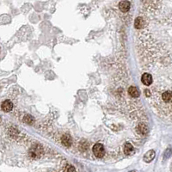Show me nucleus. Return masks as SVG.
<instances>
[{"instance_id":"7ed1b4c3","label":"nucleus","mask_w":172,"mask_h":172,"mask_svg":"<svg viewBox=\"0 0 172 172\" xmlns=\"http://www.w3.org/2000/svg\"><path fill=\"white\" fill-rule=\"evenodd\" d=\"M1 108L3 109V111H4V112H10L13 108V103L10 100H5L2 102Z\"/></svg>"},{"instance_id":"0eeeda50","label":"nucleus","mask_w":172,"mask_h":172,"mask_svg":"<svg viewBox=\"0 0 172 172\" xmlns=\"http://www.w3.org/2000/svg\"><path fill=\"white\" fill-rule=\"evenodd\" d=\"M137 130H138V132L140 133H141V134H146L148 133V127L146 125V124H144V123H140V124H139L138 125V126H137Z\"/></svg>"},{"instance_id":"1a4fd4ad","label":"nucleus","mask_w":172,"mask_h":172,"mask_svg":"<svg viewBox=\"0 0 172 172\" xmlns=\"http://www.w3.org/2000/svg\"><path fill=\"white\" fill-rule=\"evenodd\" d=\"M124 153L127 156L129 155H132L133 153V146L129 144V143H126L124 146Z\"/></svg>"},{"instance_id":"f8f14e48","label":"nucleus","mask_w":172,"mask_h":172,"mask_svg":"<svg viewBox=\"0 0 172 172\" xmlns=\"http://www.w3.org/2000/svg\"><path fill=\"white\" fill-rule=\"evenodd\" d=\"M23 122L25 123H28V124H32L34 122V119L31 115H26L23 118Z\"/></svg>"},{"instance_id":"9d476101","label":"nucleus","mask_w":172,"mask_h":172,"mask_svg":"<svg viewBox=\"0 0 172 172\" xmlns=\"http://www.w3.org/2000/svg\"><path fill=\"white\" fill-rule=\"evenodd\" d=\"M154 157H155V152H154V151H148L147 153L146 154L144 159L146 160V159H147V157H149L148 160L146 161L147 163H149V162H151V161L154 158Z\"/></svg>"},{"instance_id":"6e6552de","label":"nucleus","mask_w":172,"mask_h":172,"mask_svg":"<svg viewBox=\"0 0 172 172\" xmlns=\"http://www.w3.org/2000/svg\"><path fill=\"white\" fill-rule=\"evenodd\" d=\"M145 26V20L143 17H137L134 21V27L136 28H142Z\"/></svg>"},{"instance_id":"9b49d317","label":"nucleus","mask_w":172,"mask_h":172,"mask_svg":"<svg viewBox=\"0 0 172 172\" xmlns=\"http://www.w3.org/2000/svg\"><path fill=\"white\" fill-rule=\"evenodd\" d=\"M64 172H76V170H75V168H74L73 165H71V164H66Z\"/></svg>"},{"instance_id":"20e7f679","label":"nucleus","mask_w":172,"mask_h":172,"mask_svg":"<svg viewBox=\"0 0 172 172\" xmlns=\"http://www.w3.org/2000/svg\"><path fill=\"white\" fill-rule=\"evenodd\" d=\"M61 143L66 147H69L73 144V139L69 134H64L61 138Z\"/></svg>"},{"instance_id":"423d86ee","label":"nucleus","mask_w":172,"mask_h":172,"mask_svg":"<svg viewBox=\"0 0 172 172\" xmlns=\"http://www.w3.org/2000/svg\"><path fill=\"white\" fill-rule=\"evenodd\" d=\"M128 93L129 95L132 97H139L140 95V90H138V88L134 87V86H131L129 89H128Z\"/></svg>"},{"instance_id":"f03ea898","label":"nucleus","mask_w":172,"mask_h":172,"mask_svg":"<svg viewBox=\"0 0 172 172\" xmlns=\"http://www.w3.org/2000/svg\"><path fill=\"white\" fill-rule=\"evenodd\" d=\"M141 82L144 85L146 86H150L152 82H153V79H152V76L151 74L148 73H144L141 77Z\"/></svg>"},{"instance_id":"f257e3e1","label":"nucleus","mask_w":172,"mask_h":172,"mask_svg":"<svg viewBox=\"0 0 172 172\" xmlns=\"http://www.w3.org/2000/svg\"><path fill=\"white\" fill-rule=\"evenodd\" d=\"M92 151H93V153L94 155L97 157H102L105 154V149L102 144L101 143H97L94 145V146L92 148Z\"/></svg>"},{"instance_id":"39448f33","label":"nucleus","mask_w":172,"mask_h":172,"mask_svg":"<svg viewBox=\"0 0 172 172\" xmlns=\"http://www.w3.org/2000/svg\"><path fill=\"white\" fill-rule=\"evenodd\" d=\"M119 7L122 12H127L130 10L131 4L128 1H121L119 3Z\"/></svg>"}]
</instances>
